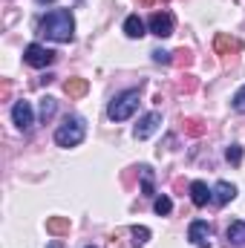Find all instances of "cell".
<instances>
[{
	"mask_svg": "<svg viewBox=\"0 0 245 248\" xmlns=\"http://www.w3.org/2000/svg\"><path fill=\"white\" fill-rule=\"evenodd\" d=\"M38 32L46 35L49 41H58V44H69L75 38V17L69 9H52L49 15L41 17L38 23Z\"/></svg>",
	"mask_w": 245,
	"mask_h": 248,
	"instance_id": "6da1fadb",
	"label": "cell"
},
{
	"mask_svg": "<svg viewBox=\"0 0 245 248\" xmlns=\"http://www.w3.org/2000/svg\"><path fill=\"white\" fill-rule=\"evenodd\" d=\"M84 136H87V124L81 116H69V119H63V124H58V130H55V144L58 147H78L81 141H84Z\"/></svg>",
	"mask_w": 245,
	"mask_h": 248,
	"instance_id": "7a4b0ae2",
	"label": "cell"
},
{
	"mask_svg": "<svg viewBox=\"0 0 245 248\" xmlns=\"http://www.w3.org/2000/svg\"><path fill=\"white\" fill-rule=\"evenodd\" d=\"M136 107H138V90H124L122 95H116V98L110 101L107 116H110L113 122H127V119L136 113Z\"/></svg>",
	"mask_w": 245,
	"mask_h": 248,
	"instance_id": "3957f363",
	"label": "cell"
},
{
	"mask_svg": "<svg viewBox=\"0 0 245 248\" xmlns=\"http://www.w3.org/2000/svg\"><path fill=\"white\" fill-rule=\"evenodd\" d=\"M23 61L29 63V66H35V69H44V66H49V63L55 61V52L46 49V46H41V44H29L23 49Z\"/></svg>",
	"mask_w": 245,
	"mask_h": 248,
	"instance_id": "277c9868",
	"label": "cell"
},
{
	"mask_svg": "<svg viewBox=\"0 0 245 248\" xmlns=\"http://www.w3.org/2000/svg\"><path fill=\"white\" fill-rule=\"evenodd\" d=\"M147 29H150L156 38L173 35V15H170V12H153L150 20H147Z\"/></svg>",
	"mask_w": 245,
	"mask_h": 248,
	"instance_id": "5b68a950",
	"label": "cell"
},
{
	"mask_svg": "<svg viewBox=\"0 0 245 248\" xmlns=\"http://www.w3.org/2000/svg\"><path fill=\"white\" fill-rule=\"evenodd\" d=\"M187 240H190L196 248H211V225L202 222V219L190 222V228H187Z\"/></svg>",
	"mask_w": 245,
	"mask_h": 248,
	"instance_id": "8992f818",
	"label": "cell"
},
{
	"mask_svg": "<svg viewBox=\"0 0 245 248\" xmlns=\"http://www.w3.org/2000/svg\"><path fill=\"white\" fill-rule=\"evenodd\" d=\"M159 124H162V113H147V116H141L138 124H136V139L138 141H144V139H150L156 130H159Z\"/></svg>",
	"mask_w": 245,
	"mask_h": 248,
	"instance_id": "52a82bcc",
	"label": "cell"
},
{
	"mask_svg": "<svg viewBox=\"0 0 245 248\" xmlns=\"http://www.w3.org/2000/svg\"><path fill=\"white\" fill-rule=\"evenodd\" d=\"M12 122L17 124L20 130H29V127L35 124L32 104H29V101H15V107H12Z\"/></svg>",
	"mask_w": 245,
	"mask_h": 248,
	"instance_id": "ba28073f",
	"label": "cell"
},
{
	"mask_svg": "<svg viewBox=\"0 0 245 248\" xmlns=\"http://www.w3.org/2000/svg\"><path fill=\"white\" fill-rule=\"evenodd\" d=\"M225 240H228V248H245V219H234L225 228Z\"/></svg>",
	"mask_w": 245,
	"mask_h": 248,
	"instance_id": "9c48e42d",
	"label": "cell"
},
{
	"mask_svg": "<svg viewBox=\"0 0 245 248\" xmlns=\"http://www.w3.org/2000/svg\"><path fill=\"white\" fill-rule=\"evenodd\" d=\"M234 196H237V187L231 185V182H216L214 190H211V202L214 205H228Z\"/></svg>",
	"mask_w": 245,
	"mask_h": 248,
	"instance_id": "30bf717a",
	"label": "cell"
},
{
	"mask_svg": "<svg viewBox=\"0 0 245 248\" xmlns=\"http://www.w3.org/2000/svg\"><path fill=\"white\" fill-rule=\"evenodd\" d=\"M214 49H216V55H237L243 49V44L234 41L231 35H216L214 38Z\"/></svg>",
	"mask_w": 245,
	"mask_h": 248,
	"instance_id": "8fae6325",
	"label": "cell"
},
{
	"mask_svg": "<svg viewBox=\"0 0 245 248\" xmlns=\"http://www.w3.org/2000/svg\"><path fill=\"white\" fill-rule=\"evenodd\" d=\"M87 90H90V81H87V78H66V81H63V93H66L69 98H84Z\"/></svg>",
	"mask_w": 245,
	"mask_h": 248,
	"instance_id": "7c38bea8",
	"label": "cell"
},
{
	"mask_svg": "<svg viewBox=\"0 0 245 248\" xmlns=\"http://www.w3.org/2000/svg\"><path fill=\"white\" fill-rule=\"evenodd\" d=\"M187 190H190V199H193V205H196V208H205V205L211 202V190H208L205 182H199V179H196V182H190Z\"/></svg>",
	"mask_w": 245,
	"mask_h": 248,
	"instance_id": "4fadbf2b",
	"label": "cell"
},
{
	"mask_svg": "<svg viewBox=\"0 0 245 248\" xmlns=\"http://www.w3.org/2000/svg\"><path fill=\"white\" fill-rule=\"evenodd\" d=\"M144 29H147V26H144V20H141L138 15H130V17L124 20V35H127V38H141V35H147Z\"/></svg>",
	"mask_w": 245,
	"mask_h": 248,
	"instance_id": "5bb4252c",
	"label": "cell"
},
{
	"mask_svg": "<svg viewBox=\"0 0 245 248\" xmlns=\"http://www.w3.org/2000/svg\"><path fill=\"white\" fill-rule=\"evenodd\" d=\"M46 234H52V237L69 234V217H49L46 219Z\"/></svg>",
	"mask_w": 245,
	"mask_h": 248,
	"instance_id": "9a60e30c",
	"label": "cell"
},
{
	"mask_svg": "<svg viewBox=\"0 0 245 248\" xmlns=\"http://www.w3.org/2000/svg\"><path fill=\"white\" fill-rule=\"evenodd\" d=\"M182 127L187 136H202L205 130H208V124L202 122V119H196V116H187V119H182Z\"/></svg>",
	"mask_w": 245,
	"mask_h": 248,
	"instance_id": "2e32d148",
	"label": "cell"
},
{
	"mask_svg": "<svg viewBox=\"0 0 245 248\" xmlns=\"http://www.w3.org/2000/svg\"><path fill=\"white\" fill-rule=\"evenodd\" d=\"M138 170H141V193H144V196H153V193H156V190H153V170H150L147 165H141Z\"/></svg>",
	"mask_w": 245,
	"mask_h": 248,
	"instance_id": "e0dca14e",
	"label": "cell"
},
{
	"mask_svg": "<svg viewBox=\"0 0 245 248\" xmlns=\"http://www.w3.org/2000/svg\"><path fill=\"white\" fill-rule=\"evenodd\" d=\"M130 234H133V246H138V248L150 240V228H147V225H133Z\"/></svg>",
	"mask_w": 245,
	"mask_h": 248,
	"instance_id": "ac0fdd59",
	"label": "cell"
},
{
	"mask_svg": "<svg viewBox=\"0 0 245 248\" xmlns=\"http://www.w3.org/2000/svg\"><path fill=\"white\" fill-rule=\"evenodd\" d=\"M153 211H156L159 217H168V214L173 211V202H170V196H156V202H153Z\"/></svg>",
	"mask_w": 245,
	"mask_h": 248,
	"instance_id": "d6986e66",
	"label": "cell"
},
{
	"mask_svg": "<svg viewBox=\"0 0 245 248\" xmlns=\"http://www.w3.org/2000/svg\"><path fill=\"white\" fill-rule=\"evenodd\" d=\"M52 116H55V98H49V95H46V98H41V119H44V122H49Z\"/></svg>",
	"mask_w": 245,
	"mask_h": 248,
	"instance_id": "ffe728a7",
	"label": "cell"
},
{
	"mask_svg": "<svg viewBox=\"0 0 245 248\" xmlns=\"http://www.w3.org/2000/svg\"><path fill=\"white\" fill-rule=\"evenodd\" d=\"M225 159H228L231 165H240V162H243V147H240V144H231V147L225 150Z\"/></svg>",
	"mask_w": 245,
	"mask_h": 248,
	"instance_id": "44dd1931",
	"label": "cell"
},
{
	"mask_svg": "<svg viewBox=\"0 0 245 248\" xmlns=\"http://www.w3.org/2000/svg\"><path fill=\"white\" fill-rule=\"evenodd\" d=\"M150 55H153V61H156V63H165V66H170V63H173V52H165V49H153Z\"/></svg>",
	"mask_w": 245,
	"mask_h": 248,
	"instance_id": "7402d4cb",
	"label": "cell"
},
{
	"mask_svg": "<svg viewBox=\"0 0 245 248\" xmlns=\"http://www.w3.org/2000/svg\"><path fill=\"white\" fill-rule=\"evenodd\" d=\"M196 87H199V84H196L193 75H182V78H179V93H193Z\"/></svg>",
	"mask_w": 245,
	"mask_h": 248,
	"instance_id": "603a6c76",
	"label": "cell"
},
{
	"mask_svg": "<svg viewBox=\"0 0 245 248\" xmlns=\"http://www.w3.org/2000/svg\"><path fill=\"white\" fill-rule=\"evenodd\" d=\"M231 104H234L237 113H245V87H240V90L234 93V101H231Z\"/></svg>",
	"mask_w": 245,
	"mask_h": 248,
	"instance_id": "cb8c5ba5",
	"label": "cell"
},
{
	"mask_svg": "<svg viewBox=\"0 0 245 248\" xmlns=\"http://www.w3.org/2000/svg\"><path fill=\"white\" fill-rule=\"evenodd\" d=\"M176 58H173V63H179V66H190L193 63V55L187 52V49H179V52H173Z\"/></svg>",
	"mask_w": 245,
	"mask_h": 248,
	"instance_id": "d4e9b609",
	"label": "cell"
},
{
	"mask_svg": "<svg viewBox=\"0 0 245 248\" xmlns=\"http://www.w3.org/2000/svg\"><path fill=\"white\" fill-rule=\"evenodd\" d=\"M138 3H144V6H153V0H138Z\"/></svg>",
	"mask_w": 245,
	"mask_h": 248,
	"instance_id": "484cf974",
	"label": "cell"
},
{
	"mask_svg": "<svg viewBox=\"0 0 245 248\" xmlns=\"http://www.w3.org/2000/svg\"><path fill=\"white\" fill-rule=\"evenodd\" d=\"M38 3H41V6H44V3H55V0H38Z\"/></svg>",
	"mask_w": 245,
	"mask_h": 248,
	"instance_id": "4316f807",
	"label": "cell"
},
{
	"mask_svg": "<svg viewBox=\"0 0 245 248\" xmlns=\"http://www.w3.org/2000/svg\"><path fill=\"white\" fill-rule=\"evenodd\" d=\"M49 248H61V243H52V246H49Z\"/></svg>",
	"mask_w": 245,
	"mask_h": 248,
	"instance_id": "83f0119b",
	"label": "cell"
},
{
	"mask_svg": "<svg viewBox=\"0 0 245 248\" xmlns=\"http://www.w3.org/2000/svg\"><path fill=\"white\" fill-rule=\"evenodd\" d=\"M87 248H92V246H87Z\"/></svg>",
	"mask_w": 245,
	"mask_h": 248,
	"instance_id": "f1b7e54d",
	"label": "cell"
}]
</instances>
